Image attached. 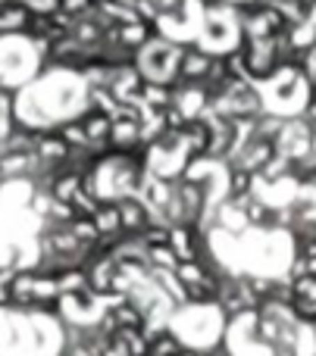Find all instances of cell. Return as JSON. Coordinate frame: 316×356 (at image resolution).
Instances as JSON below:
<instances>
[{"label": "cell", "mask_w": 316, "mask_h": 356, "mask_svg": "<svg viewBox=\"0 0 316 356\" xmlns=\"http://www.w3.org/2000/svg\"><path fill=\"white\" fill-rule=\"evenodd\" d=\"M13 282H16V275H13V272H0V303H10L13 300Z\"/></svg>", "instance_id": "obj_1"}]
</instances>
